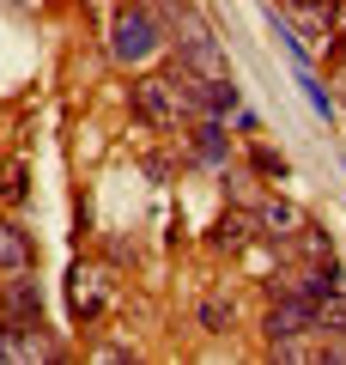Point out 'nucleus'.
<instances>
[{
	"label": "nucleus",
	"instance_id": "obj_1",
	"mask_svg": "<svg viewBox=\"0 0 346 365\" xmlns=\"http://www.w3.org/2000/svg\"><path fill=\"white\" fill-rule=\"evenodd\" d=\"M128 110L146 122V128L182 134L194 116H201V98H194V73L177 61V73H140L128 86Z\"/></svg>",
	"mask_w": 346,
	"mask_h": 365
},
{
	"label": "nucleus",
	"instance_id": "obj_2",
	"mask_svg": "<svg viewBox=\"0 0 346 365\" xmlns=\"http://www.w3.org/2000/svg\"><path fill=\"white\" fill-rule=\"evenodd\" d=\"M158 49H164V19L146 13L140 0L115 6V19H110V55H115V61H122V67H146Z\"/></svg>",
	"mask_w": 346,
	"mask_h": 365
},
{
	"label": "nucleus",
	"instance_id": "obj_3",
	"mask_svg": "<svg viewBox=\"0 0 346 365\" xmlns=\"http://www.w3.org/2000/svg\"><path fill=\"white\" fill-rule=\"evenodd\" d=\"M103 304H110V280H103L98 262H73V274H67V311L79 317V323H98Z\"/></svg>",
	"mask_w": 346,
	"mask_h": 365
},
{
	"label": "nucleus",
	"instance_id": "obj_4",
	"mask_svg": "<svg viewBox=\"0 0 346 365\" xmlns=\"http://www.w3.org/2000/svg\"><path fill=\"white\" fill-rule=\"evenodd\" d=\"M0 359H55V341L43 335V317L37 323L6 317V323H0Z\"/></svg>",
	"mask_w": 346,
	"mask_h": 365
},
{
	"label": "nucleus",
	"instance_id": "obj_5",
	"mask_svg": "<svg viewBox=\"0 0 346 365\" xmlns=\"http://www.w3.org/2000/svg\"><path fill=\"white\" fill-rule=\"evenodd\" d=\"M256 220H261V237H268V244H292V237L310 225L285 195H261V201H256Z\"/></svg>",
	"mask_w": 346,
	"mask_h": 365
},
{
	"label": "nucleus",
	"instance_id": "obj_6",
	"mask_svg": "<svg viewBox=\"0 0 346 365\" xmlns=\"http://www.w3.org/2000/svg\"><path fill=\"white\" fill-rule=\"evenodd\" d=\"M182 134H189V146L206 165H231V140H225V128H219V116H194Z\"/></svg>",
	"mask_w": 346,
	"mask_h": 365
},
{
	"label": "nucleus",
	"instance_id": "obj_7",
	"mask_svg": "<svg viewBox=\"0 0 346 365\" xmlns=\"http://www.w3.org/2000/svg\"><path fill=\"white\" fill-rule=\"evenodd\" d=\"M256 237H261V220H256V213H219V225H213V250H231V256L249 250Z\"/></svg>",
	"mask_w": 346,
	"mask_h": 365
},
{
	"label": "nucleus",
	"instance_id": "obj_8",
	"mask_svg": "<svg viewBox=\"0 0 346 365\" xmlns=\"http://www.w3.org/2000/svg\"><path fill=\"white\" fill-rule=\"evenodd\" d=\"M25 268H31V237H25V225L0 220V274H25Z\"/></svg>",
	"mask_w": 346,
	"mask_h": 365
},
{
	"label": "nucleus",
	"instance_id": "obj_9",
	"mask_svg": "<svg viewBox=\"0 0 346 365\" xmlns=\"http://www.w3.org/2000/svg\"><path fill=\"white\" fill-rule=\"evenodd\" d=\"M285 256H298V262H334V237L322 232V225H304V232L285 244Z\"/></svg>",
	"mask_w": 346,
	"mask_h": 365
},
{
	"label": "nucleus",
	"instance_id": "obj_10",
	"mask_svg": "<svg viewBox=\"0 0 346 365\" xmlns=\"http://www.w3.org/2000/svg\"><path fill=\"white\" fill-rule=\"evenodd\" d=\"M6 317H19V323H37V287L31 280H6Z\"/></svg>",
	"mask_w": 346,
	"mask_h": 365
},
{
	"label": "nucleus",
	"instance_id": "obj_11",
	"mask_svg": "<svg viewBox=\"0 0 346 365\" xmlns=\"http://www.w3.org/2000/svg\"><path fill=\"white\" fill-rule=\"evenodd\" d=\"M231 323H237V304H231L225 292H206V299H201V329H213V335H225Z\"/></svg>",
	"mask_w": 346,
	"mask_h": 365
},
{
	"label": "nucleus",
	"instance_id": "obj_12",
	"mask_svg": "<svg viewBox=\"0 0 346 365\" xmlns=\"http://www.w3.org/2000/svg\"><path fill=\"white\" fill-rule=\"evenodd\" d=\"M25 195H31V170H25V158H13V165L0 170V201H6V207H19Z\"/></svg>",
	"mask_w": 346,
	"mask_h": 365
},
{
	"label": "nucleus",
	"instance_id": "obj_13",
	"mask_svg": "<svg viewBox=\"0 0 346 365\" xmlns=\"http://www.w3.org/2000/svg\"><path fill=\"white\" fill-rule=\"evenodd\" d=\"M316 329H346V287H334L328 299H316Z\"/></svg>",
	"mask_w": 346,
	"mask_h": 365
},
{
	"label": "nucleus",
	"instance_id": "obj_14",
	"mask_svg": "<svg viewBox=\"0 0 346 365\" xmlns=\"http://www.w3.org/2000/svg\"><path fill=\"white\" fill-rule=\"evenodd\" d=\"M249 158H256V170H261V177H285V158L273 153V146H249Z\"/></svg>",
	"mask_w": 346,
	"mask_h": 365
},
{
	"label": "nucleus",
	"instance_id": "obj_15",
	"mask_svg": "<svg viewBox=\"0 0 346 365\" xmlns=\"http://www.w3.org/2000/svg\"><path fill=\"white\" fill-rule=\"evenodd\" d=\"M140 6H146V13H158V19H164V25H170V19H177L182 6H189V0H140Z\"/></svg>",
	"mask_w": 346,
	"mask_h": 365
},
{
	"label": "nucleus",
	"instance_id": "obj_16",
	"mask_svg": "<svg viewBox=\"0 0 346 365\" xmlns=\"http://www.w3.org/2000/svg\"><path fill=\"white\" fill-rule=\"evenodd\" d=\"M328 79H334V91H340V98H346V43H340V49H334V61H328Z\"/></svg>",
	"mask_w": 346,
	"mask_h": 365
},
{
	"label": "nucleus",
	"instance_id": "obj_17",
	"mask_svg": "<svg viewBox=\"0 0 346 365\" xmlns=\"http://www.w3.org/2000/svg\"><path fill=\"white\" fill-rule=\"evenodd\" d=\"M328 359L346 365V329H334V335H328Z\"/></svg>",
	"mask_w": 346,
	"mask_h": 365
},
{
	"label": "nucleus",
	"instance_id": "obj_18",
	"mask_svg": "<svg viewBox=\"0 0 346 365\" xmlns=\"http://www.w3.org/2000/svg\"><path fill=\"white\" fill-rule=\"evenodd\" d=\"M334 37L346 43V0H334Z\"/></svg>",
	"mask_w": 346,
	"mask_h": 365
},
{
	"label": "nucleus",
	"instance_id": "obj_19",
	"mask_svg": "<svg viewBox=\"0 0 346 365\" xmlns=\"http://www.w3.org/2000/svg\"><path fill=\"white\" fill-rule=\"evenodd\" d=\"M298 6H334V0H285V13H298Z\"/></svg>",
	"mask_w": 346,
	"mask_h": 365
}]
</instances>
